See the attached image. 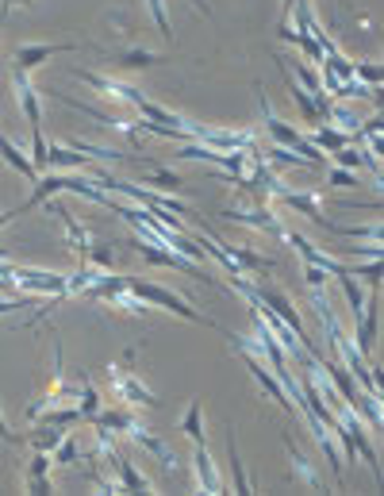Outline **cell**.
I'll return each instance as SVG.
<instances>
[{
	"instance_id": "cell-47",
	"label": "cell",
	"mask_w": 384,
	"mask_h": 496,
	"mask_svg": "<svg viewBox=\"0 0 384 496\" xmlns=\"http://www.w3.org/2000/svg\"><path fill=\"white\" fill-rule=\"evenodd\" d=\"M307 4V0H280V20H288V12L292 8H304Z\"/></svg>"
},
{
	"instance_id": "cell-33",
	"label": "cell",
	"mask_w": 384,
	"mask_h": 496,
	"mask_svg": "<svg viewBox=\"0 0 384 496\" xmlns=\"http://www.w3.org/2000/svg\"><path fill=\"white\" fill-rule=\"evenodd\" d=\"M50 462H54V466H77V462H81V442H77L70 431H66L58 447L50 450Z\"/></svg>"
},
{
	"instance_id": "cell-21",
	"label": "cell",
	"mask_w": 384,
	"mask_h": 496,
	"mask_svg": "<svg viewBox=\"0 0 384 496\" xmlns=\"http://www.w3.org/2000/svg\"><path fill=\"white\" fill-rule=\"evenodd\" d=\"M277 35H280V39H285V43H292V46H296V50H300V55H304L307 62H315V66H319V62H323V50H319V43H315L307 31L292 28L288 20H280V23H277Z\"/></svg>"
},
{
	"instance_id": "cell-44",
	"label": "cell",
	"mask_w": 384,
	"mask_h": 496,
	"mask_svg": "<svg viewBox=\"0 0 384 496\" xmlns=\"http://www.w3.org/2000/svg\"><path fill=\"white\" fill-rule=\"evenodd\" d=\"M85 258L93 262L96 270H112V265H115V258H112V250H108V247H96V243L88 247V254H85Z\"/></svg>"
},
{
	"instance_id": "cell-8",
	"label": "cell",
	"mask_w": 384,
	"mask_h": 496,
	"mask_svg": "<svg viewBox=\"0 0 384 496\" xmlns=\"http://www.w3.org/2000/svg\"><path fill=\"white\" fill-rule=\"evenodd\" d=\"M73 50H81V46H77V43H28V46L16 50V58H12V70L35 73L46 58H54V55H73Z\"/></svg>"
},
{
	"instance_id": "cell-25",
	"label": "cell",
	"mask_w": 384,
	"mask_h": 496,
	"mask_svg": "<svg viewBox=\"0 0 384 496\" xmlns=\"http://www.w3.org/2000/svg\"><path fill=\"white\" fill-rule=\"evenodd\" d=\"M115 66L123 70H146V66H165V55H154V50H123V55H112Z\"/></svg>"
},
{
	"instance_id": "cell-2",
	"label": "cell",
	"mask_w": 384,
	"mask_h": 496,
	"mask_svg": "<svg viewBox=\"0 0 384 496\" xmlns=\"http://www.w3.org/2000/svg\"><path fill=\"white\" fill-rule=\"evenodd\" d=\"M127 289H131L135 297L146 304V308H162V312L181 315V320H188V324H208V327H212V320H204V315H200V312L192 308V304L181 297V292L165 289V285H158V282H143V277H127Z\"/></svg>"
},
{
	"instance_id": "cell-36",
	"label": "cell",
	"mask_w": 384,
	"mask_h": 496,
	"mask_svg": "<svg viewBox=\"0 0 384 496\" xmlns=\"http://www.w3.org/2000/svg\"><path fill=\"white\" fill-rule=\"evenodd\" d=\"M46 150H50V143H46L43 127H31V147H28V158H31V165H35L38 173L50 170V165H46Z\"/></svg>"
},
{
	"instance_id": "cell-11",
	"label": "cell",
	"mask_w": 384,
	"mask_h": 496,
	"mask_svg": "<svg viewBox=\"0 0 384 496\" xmlns=\"http://www.w3.org/2000/svg\"><path fill=\"white\" fill-rule=\"evenodd\" d=\"M12 93H16L20 116H28L31 127H43V100H38V88L31 85V73L12 70Z\"/></svg>"
},
{
	"instance_id": "cell-43",
	"label": "cell",
	"mask_w": 384,
	"mask_h": 496,
	"mask_svg": "<svg viewBox=\"0 0 384 496\" xmlns=\"http://www.w3.org/2000/svg\"><path fill=\"white\" fill-rule=\"evenodd\" d=\"M304 282H307V289H312V292H327L330 273L319 270V265H307V262H304Z\"/></svg>"
},
{
	"instance_id": "cell-48",
	"label": "cell",
	"mask_w": 384,
	"mask_h": 496,
	"mask_svg": "<svg viewBox=\"0 0 384 496\" xmlns=\"http://www.w3.org/2000/svg\"><path fill=\"white\" fill-rule=\"evenodd\" d=\"M16 215H20V208H8V212H0V231H4V227H8L12 220H16Z\"/></svg>"
},
{
	"instance_id": "cell-15",
	"label": "cell",
	"mask_w": 384,
	"mask_h": 496,
	"mask_svg": "<svg viewBox=\"0 0 384 496\" xmlns=\"http://www.w3.org/2000/svg\"><path fill=\"white\" fill-rule=\"evenodd\" d=\"M192 469H196V489L200 492H223V477L215 469V458L208 450V442H196L192 447Z\"/></svg>"
},
{
	"instance_id": "cell-10",
	"label": "cell",
	"mask_w": 384,
	"mask_h": 496,
	"mask_svg": "<svg viewBox=\"0 0 384 496\" xmlns=\"http://www.w3.org/2000/svg\"><path fill=\"white\" fill-rule=\"evenodd\" d=\"M223 220H238V223H246V227H254V231H262V235H285V227H280V220H277V212H273V205H250V208H230V212H223Z\"/></svg>"
},
{
	"instance_id": "cell-40",
	"label": "cell",
	"mask_w": 384,
	"mask_h": 496,
	"mask_svg": "<svg viewBox=\"0 0 384 496\" xmlns=\"http://www.w3.org/2000/svg\"><path fill=\"white\" fill-rule=\"evenodd\" d=\"M327 185H330V189H362V177H357V170H342V165H330Z\"/></svg>"
},
{
	"instance_id": "cell-26",
	"label": "cell",
	"mask_w": 384,
	"mask_h": 496,
	"mask_svg": "<svg viewBox=\"0 0 384 496\" xmlns=\"http://www.w3.org/2000/svg\"><path fill=\"white\" fill-rule=\"evenodd\" d=\"M330 127H338V131H357L362 127V112L350 108V105H327V116H323Z\"/></svg>"
},
{
	"instance_id": "cell-50",
	"label": "cell",
	"mask_w": 384,
	"mask_h": 496,
	"mask_svg": "<svg viewBox=\"0 0 384 496\" xmlns=\"http://www.w3.org/2000/svg\"><path fill=\"white\" fill-rule=\"evenodd\" d=\"M192 4H196V12H200V16H212V8H208V0H192Z\"/></svg>"
},
{
	"instance_id": "cell-22",
	"label": "cell",
	"mask_w": 384,
	"mask_h": 496,
	"mask_svg": "<svg viewBox=\"0 0 384 496\" xmlns=\"http://www.w3.org/2000/svg\"><path fill=\"white\" fill-rule=\"evenodd\" d=\"M93 427H104V431H112V435H127L131 427H138V416L127 412V408H100L93 416Z\"/></svg>"
},
{
	"instance_id": "cell-28",
	"label": "cell",
	"mask_w": 384,
	"mask_h": 496,
	"mask_svg": "<svg viewBox=\"0 0 384 496\" xmlns=\"http://www.w3.org/2000/svg\"><path fill=\"white\" fill-rule=\"evenodd\" d=\"M330 235H346V239H369V243H380V223H323Z\"/></svg>"
},
{
	"instance_id": "cell-9",
	"label": "cell",
	"mask_w": 384,
	"mask_h": 496,
	"mask_svg": "<svg viewBox=\"0 0 384 496\" xmlns=\"http://www.w3.org/2000/svg\"><path fill=\"white\" fill-rule=\"evenodd\" d=\"M43 208H46L50 215H58V223H62V227H66V247H70V250L77 254V262H81V258H85V254H88V247H93V235H88V231H85V227H81V223H77V220H73V212H70L66 205H58V200H54V197H50V200H46V205H43Z\"/></svg>"
},
{
	"instance_id": "cell-19",
	"label": "cell",
	"mask_w": 384,
	"mask_h": 496,
	"mask_svg": "<svg viewBox=\"0 0 384 496\" xmlns=\"http://www.w3.org/2000/svg\"><path fill=\"white\" fill-rule=\"evenodd\" d=\"M50 469H54V462H50L46 450H35L28 474H23V489L28 492H54V481H50Z\"/></svg>"
},
{
	"instance_id": "cell-20",
	"label": "cell",
	"mask_w": 384,
	"mask_h": 496,
	"mask_svg": "<svg viewBox=\"0 0 384 496\" xmlns=\"http://www.w3.org/2000/svg\"><path fill=\"white\" fill-rule=\"evenodd\" d=\"M108 458V466H112V474L120 477V485H123V492H150V481L138 474V469L127 462V458L120 454V450H112V454H104Z\"/></svg>"
},
{
	"instance_id": "cell-24",
	"label": "cell",
	"mask_w": 384,
	"mask_h": 496,
	"mask_svg": "<svg viewBox=\"0 0 384 496\" xmlns=\"http://www.w3.org/2000/svg\"><path fill=\"white\" fill-rule=\"evenodd\" d=\"M312 143L330 158V155H335V150H342L346 143H354V135H350V131H338V127H323V123H319V127H312Z\"/></svg>"
},
{
	"instance_id": "cell-23",
	"label": "cell",
	"mask_w": 384,
	"mask_h": 496,
	"mask_svg": "<svg viewBox=\"0 0 384 496\" xmlns=\"http://www.w3.org/2000/svg\"><path fill=\"white\" fill-rule=\"evenodd\" d=\"M0 158H4V162L12 165V170H16V173H23V177H28V181H35V177H38V170H35V165H31V158H28V150H23L20 143H12V139H8L4 131H0Z\"/></svg>"
},
{
	"instance_id": "cell-12",
	"label": "cell",
	"mask_w": 384,
	"mask_h": 496,
	"mask_svg": "<svg viewBox=\"0 0 384 496\" xmlns=\"http://www.w3.org/2000/svg\"><path fill=\"white\" fill-rule=\"evenodd\" d=\"M273 200H280L285 208L300 212V215H307V220H315V223H327V215H323L327 197H323V193H296V189H285V185H280Z\"/></svg>"
},
{
	"instance_id": "cell-16",
	"label": "cell",
	"mask_w": 384,
	"mask_h": 496,
	"mask_svg": "<svg viewBox=\"0 0 384 496\" xmlns=\"http://www.w3.org/2000/svg\"><path fill=\"white\" fill-rule=\"evenodd\" d=\"M277 66H280V73H285V85H288V97H292V105L300 108V116H304V123L307 127H319L323 123V116H319V108H315V100H312V93H307V88L292 78L288 73V66H285V58H277Z\"/></svg>"
},
{
	"instance_id": "cell-49",
	"label": "cell",
	"mask_w": 384,
	"mask_h": 496,
	"mask_svg": "<svg viewBox=\"0 0 384 496\" xmlns=\"http://www.w3.org/2000/svg\"><path fill=\"white\" fill-rule=\"evenodd\" d=\"M16 4H31V0H4V4H0V20H4V16H8V12H12V8H16Z\"/></svg>"
},
{
	"instance_id": "cell-3",
	"label": "cell",
	"mask_w": 384,
	"mask_h": 496,
	"mask_svg": "<svg viewBox=\"0 0 384 496\" xmlns=\"http://www.w3.org/2000/svg\"><path fill=\"white\" fill-rule=\"evenodd\" d=\"M127 362H131V354H127ZM127 362H112L108 366V385H112V397L127 404V408H154L158 397H154V389H146V381H138L135 370Z\"/></svg>"
},
{
	"instance_id": "cell-35",
	"label": "cell",
	"mask_w": 384,
	"mask_h": 496,
	"mask_svg": "<svg viewBox=\"0 0 384 496\" xmlns=\"http://www.w3.org/2000/svg\"><path fill=\"white\" fill-rule=\"evenodd\" d=\"M227 454H230V477H235V489L238 492H254L246 469H242V458H238V442L230 439V435H227Z\"/></svg>"
},
{
	"instance_id": "cell-17",
	"label": "cell",
	"mask_w": 384,
	"mask_h": 496,
	"mask_svg": "<svg viewBox=\"0 0 384 496\" xmlns=\"http://www.w3.org/2000/svg\"><path fill=\"white\" fill-rule=\"evenodd\" d=\"M46 165H54V170H66V173H93V158L81 155V150H73V147H62V143H50Z\"/></svg>"
},
{
	"instance_id": "cell-41",
	"label": "cell",
	"mask_w": 384,
	"mask_h": 496,
	"mask_svg": "<svg viewBox=\"0 0 384 496\" xmlns=\"http://www.w3.org/2000/svg\"><path fill=\"white\" fill-rule=\"evenodd\" d=\"M262 158H269V162H277V165H300V162H304L300 155H292L288 147H277V143H269V147L262 150Z\"/></svg>"
},
{
	"instance_id": "cell-13",
	"label": "cell",
	"mask_w": 384,
	"mask_h": 496,
	"mask_svg": "<svg viewBox=\"0 0 384 496\" xmlns=\"http://www.w3.org/2000/svg\"><path fill=\"white\" fill-rule=\"evenodd\" d=\"M304 416V424L312 427V439L319 442V450L327 454V462H330V469H335V477H342V469H346V458H342V447H338V431L335 427H327V424H319L315 416H307V412H300Z\"/></svg>"
},
{
	"instance_id": "cell-34",
	"label": "cell",
	"mask_w": 384,
	"mask_h": 496,
	"mask_svg": "<svg viewBox=\"0 0 384 496\" xmlns=\"http://www.w3.org/2000/svg\"><path fill=\"white\" fill-rule=\"evenodd\" d=\"M338 285H342V297H346V304H350V312L357 315V312L365 308V289H362V282H357V277H350V273H342Z\"/></svg>"
},
{
	"instance_id": "cell-31",
	"label": "cell",
	"mask_w": 384,
	"mask_h": 496,
	"mask_svg": "<svg viewBox=\"0 0 384 496\" xmlns=\"http://www.w3.org/2000/svg\"><path fill=\"white\" fill-rule=\"evenodd\" d=\"M181 431L192 439V447H196V442H208V435H204V404L200 400L188 404V412L181 416Z\"/></svg>"
},
{
	"instance_id": "cell-27",
	"label": "cell",
	"mask_w": 384,
	"mask_h": 496,
	"mask_svg": "<svg viewBox=\"0 0 384 496\" xmlns=\"http://www.w3.org/2000/svg\"><path fill=\"white\" fill-rule=\"evenodd\" d=\"M146 185L154 189V193H181V177H177L173 170H165V165L150 162V173H146Z\"/></svg>"
},
{
	"instance_id": "cell-4",
	"label": "cell",
	"mask_w": 384,
	"mask_h": 496,
	"mask_svg": "<svg viewBox=\"0 0 384 496\" xmlns=\"http://www.w3.org/2000/svg\"><path fill=\"white\" fill-rule=\"evenodd\" d=\"M12 285H16L23 297H66V277L54 273V270H38V265H16L12 273Z\"/></svg>"
},
{
	"instance_id": "cell-7",
	"label": "cell",
	"mask_w": 384,
	"mask_h": 496,
	"mask_svg": "<svg viewBox=\"0 0 384 496\" xmlns=\"http://www.w3.org/2000/svg\"><path fill=\"white\" fill-rule=\"evenodd\" d=\"M238 354H242V362H246L250 377H254V381H258V385H262V392H265V397L273 400V404H280V408H285V412H296V404L288 400L285 385H280V381H277V374L269 370V366H265V362L258 358V354H246V350H238Z\"/></svg>"
},
{
	"instance_id": "cell-39",
	"label": "cell",
	"mask_w": 384,
	"mask_h": 496,
	"mask_svg": "<svg viewBox=\"0 0 384 496\" xmlns=\"http://www.w3.org/2000/svg\"><path fill=\"white\" fill-rule=\"evenodd\" d=\"M77 412H81L85 424H93V416L100 412V392H96L93 385H88V381L81 385V397H77Z\"/></svg>"
},
{
	"instance_id": "cell-29",
	"label": "cell",
	"mask_w": 384,
	"mask_h": 496,
	"mask_svg": "<svg viewBox=\"0 0 384 496\" xmlns=\"http://www.w3.org/2000/svg\"><path fill=\"white\" fill-rule=\"evenodd\" d=\"M62 435H66V427H54V424H35V431L28 435V447L31 450H54L58 442H62Z\"/></svg>"
},
{
	"instance_id": "cell-46",
	"label": "cell",
	"mask_w": 384,
	"mask_h": 496,
	"mask_svg": "<svg viewBox=\"0 0 384 496\" xmlns=\"http://www.w3.org/2000/svg\"><path fill=\"white\" fill-rule=\"evenodd\" d=\"M0 439H4V442H20V439H16V431L8 427V419H4V412H0Z\"/></svg>"
},
{
	"instance_id": "cell-1",
	"label": "cell",
	"mask_w": 384,
	"mask_h": 496,
	"mask_svg": "<svg viewBox=\"0 0 384 496\" xmlns=\"http://www.w3.org/2000/svg\"><path fill=\"white\" fill-rule=\"evenodd\" d=\"M258 100H262V123H265V135H269V143H277V147H288L292 155H300L307 165H327V155L319 150L312 139H307L300 127H292L288 120H280L273 108H269V100H265V88L258 85Z\"/></svg>"
},
{
	"instance_id": "cell-6",
	"label": "cell",
	"mask_w": 384,
	"mask_h": 496,
	"mask_svg": "<svg viewBox=\"0 0 384 496\" xmlns=\"http://www.w3.org/2000/svg\"><path fill=\"white\" fill-rule=\"evenodd\" d=\"M377 335H380V292L377 289H369L365 292V308L357 312V327H354V347L365 354H373V347H377Z\"/></svg>"
},
{
	"instance_id": "cell-45",
	"label": "cell",
	"mask_w": 384,
	"mask_h": 496,
	"mask_svg": "<svg viewBox=\"0 0 384 496\" xmlns=\"http://www.w3.org/2000/svg\"><path fill=\"white\" fill-rule=\"evenodd\" d=\"M20 308H31V300L28 297H0V315H12V312H20Z\"/></svg>"
},
{
	"instance_id": "cell-38",
	"label": "cell",
	"mask_w": 384,
	"mask_h": 496,
	"mask_svg": "<svg viewBox=\"0 0 384 496\" xmlns=\"http://www.w3.org/2000/svg\"><path fill=\"white\" fill-rule=\"evenodd\" d=\"M354 78L369 85L373 93H380V81H384V70H380V62H354Z\"/></svg>"
},
{
	"instance_id": "cell-18",
	"label": "cell",
	"mask_w": 384,
	"mask_h": 496,
	"mask_svg": "<svg viewBox=\"0 0 384 496\" xmlns=\"http://www.w3.org/2000/svg\"><path fill=\"white\" fill-rule=\"evenodd\" d=\"M285 447H288V458H292V474H296V481H300V485H307V489H312V492H323L327 489V481H323V474H319V469H315V462H312V458H307L304 450H296V442H285Z\"/></svg>"
},
{
	"instance_id": "cell-42",
	"label": "cell",
	"mask_w": 384,
	"mask_h": 496,
	"mask_svg": "<svg viewBox=\"0 0 384 496\" xmlns=\"http://www.w3.org/2000/svg\"><path fill=\"white\" fill-rule=\"evenodd\" d=\"M88 481H93V489L96 492H123V485H120V477L115 474H100V469H93V474H88Z\"/></svg>"
},
{
	"instance_id": "cell-14",
	"label": "cell",
	"mask_w": 384,
	"mask_h": 496,
	"mask_svg": "<svg viewBox=\"0 0 384 496\" xmlns=\"http://www.w3.org/2000/svg\"><path fill=\"white\" fill-rule=\"evenodd\" d=\"M127 439H131V442H135L138 450H146L150 458H158L165 474H173V469H177V454H173V447H170V442H165V439H158V435H150V431H146L143 424L127 431Z\"/></svg>"
},
{
	"instance_id": "cell-30",
	"label": "cell",
	"mask_w": 384,
	"mask_h": 496,
	"mask_svg": "<svg viewBox=\"0 0 384 496\" xmlns=\"http://www.w3.org/2000/svg\"><path fill=\"white\" fill-rule=\"evenodd\" d=\"M104 304H112V308H115V312H123V315H135V320H143V315L150 312L146 304L138 300L131 289H120V292H112V297H108Z\"/></svg>"
},
{
	"instance_id": "cell-5",
	"label": "cell",
	"mask_w": 384,
	"mask_h": 496,
	"mask_svg": "<svg viewBox=\"0 0 384 496\" xmlns=\"http://www.w3.org/2000/svg\"><path fill=\"white\" fill-rule=\"evenodd\" d=\"M73 78H77V81H85V85L93 88L96 97H104V100H115V105H127V108H135V112H138V105H143V100H146V93H143V88L127 85V81H120V78H108V73L77 70Z\"/></svg>"
},
{
	"instance_id": "cell-32",
	"label": "cell",
	"mask_w": 384,
	"mask_h": 496,
	"mask_svg": "<svg viewBox=\"0 0 384 496\" xmlns=\"http://www.w3.org/2000/svg\"><path fill=\"white\" fill-rule=\"evenodd\" d=\"M346 273L365 282L369 289H380V258H365V262H346Z\"/></svg>"
},
{
	"instance_id": "cell-37",
	"label": "cell",
	"mask_w": 384,
	"mask_h": 496,
	"mask_svg": "<svg viewBox=\"0 0 384 496\" xmlns=\"http://www.w3.org/2000/svg\"><path fill=\"white\" fill-rule=\"evenodd\" d=\"M146 12L154 20V28H158L162 39H173V23H170V8H165V0H146Z\"/></svg>"
}]
</instances>
